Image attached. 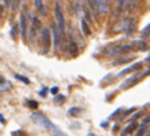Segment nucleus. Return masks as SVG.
Segmentation results:
<instances>
[{
  "mask_svg": "<svg viewBox=\"0 0 150 136\" xmlns=\"http://www.w3.org/2000/svg\"><path fill=\"white\" fill-rule=\"evenodd\" d=\"M54 15H55V25L58 26V31H59L61 36H63L66 29V20H65V15H63L62 5H61L59 1H57L54 5Z\"/></svg>",
  "mask_w": 150,
  "mask_h": 136,
  "instance_id": "f257e3e1",
  "label": "nucleus"
},
{
  "mask_svg": "<svg viewBox=\"0 0 150 136\" xmlns=\"http://www.w3.org/2000/svg\"><path fill=\"white\" fill-rule=\"evenodd\" d=\"M30 119L36 124H38L40 127H42V128H45V130H53L55 127L54 124L50 122V119H47L46 116L41 113H33L30 115Z\"/></svg>",
  "mask_w": 150,
  "mask_h": 136,
  "instance_id": "f03ea898",
  "label": "nucleus"
},
{
  "mask_svg": "<svg viewBox=\"0 0 150 136\" xmlns=\"http://www.w3.org/2000/svg\"><path fill=\"white\" fill-rule=\"evenodd\" d=\"M52 31H53V36H52L53 45H54V49L57 50V49H59L61 48V40H62V36H61L59 31H58V26L55 25V24H53Z\"/></svg>",
  "mask_w": 150,
  "mask_h": 136,
  "instance_id": "7ed1b4c3",
  "label": "nucleus"
},
{
  "mask_svg": "<svg viewBox=\"0 0 150 136\" xmlns=\"http://www.w3.org/2000/svg\"><path fill=\"white\" fill-rule=\"evenodd\" d=\"M50 38H52V36H50V31L47 28H44L42 29V48H44L45 53H46L50 48Z\"/></svg>",
  "mask_w": 150,
  "mask_h": 136,
  "instance_id": "20e7f679",
  "label": "nucleus"
},
{
  "mask_svg": "<svg viewBox=\"0 0 150 136\" xmlns=\"http://www.w3.org/2000/svg\"><path fill=\"white\" fill-rule=\"evenodd\" d=\"M95 1H96V7H98V12L100 15H107L109 11L108 0H95Z\"/></svg>",
  "mask_w": 150,
  "mask_h": 136,
  "instance_id": "39448f33",
  "label": "nucleus"
},
{
  "mask_svg": "<svg viewBox=\"0 0 150 136\" xmlns=\"http://www.w3.org/2000/svg\"><path fill=\"white\" fill-rule=\"evenodd\" d=\"M28 21H26V15L25 13H21L20 15V31H21V37L23 38H25L26 37V29H28Z\"/></svg>",
  "mask_w": 150,
  "mask_h": 136,
  "instance_id": "423d86ee",
  "label": "nucleus"
},
{
  "mask_svg": "<svg viewBox=\"0 0 150 136\" xmlns=\"http://www.w3.org/2000/svg\"><path fill=\"white\" fill-rule=\"evenodd\" d=\"M130 46H132V49H133V46H136L134 49H138V50H148V44L145 42V40H134V41L130 44Z\"/></svg>",
  "mask_w": 150,
  "mask_h": 136,
  "instance_id": "0eeeda50",
  "label": "nucleus"
},
{
  "mask_svg": "<svg viewBox=\"0 0 150 136\" xmlns=\"http://www.w3.org/2000/svg\"><path fill=\"white\" fill-rule=\"evenodd\" d=\"M33 3H34V8L40 12V15L46 16V7L44 4V0H33Z\"/></svg>",
  "mask_w": 150,
  "mask_h": 136,
  "instance_id": "6e6552de",
  "label": "nucleus"
},
{
  "mask_svg": "<svg viewBox=\"0 0 150 136\" xmlns=\"http://www.w3.org/2000/svg\"><path fill=\"white\" fill-rule=\"evenodd\" d=\"M142 66V62H136V63H133V65H130L129 68H127V69H124L122 71H120L119 74H117V77H122V75H125V74H128V73H130V71H134L137 68H141Z\"/></svg>",
  "mask_w": 150,
  "mask_h": 136,
  "instance_id": "1a4fd4ad",
  "label": "nucleus"
},
{
  "mask_svg": "<svg viewBox=\"0 0 150 136\" xmlns=\"http://www.w3.org/2000/svg\"><path fill=\"white\" fill-rule=\"evenodd\" d=\"M137 4H138V0H125V9L127 12H132L133 9L137 8Z\"/></svg>",
  "mask_w": 150,
  "mask_h": 136,
  "instance_id": "9d476101",
  "label": "nucleus"
},
{
  "mask_svg": "<svg viewBox=\"0 0 150 136\" xmlns=\"http://www.w3.org/2000/svg\"><path fill=\"white\" fill-rule=\"evenodd\" d=\"M121 53V46H111L108 49H104V54L105 56H116Z\"/></svg>",
  "mask_w": 150,
  "mask_h": 136,
  "instance_id": "9b49d317",
  "label": "nucleus"
},
{
  "mask_svg": "<svg viewBox=\"0 0 150 136\" xmlns=\"http://www.w3.org/2000/svg\"><path fill=\"white\" fill-rule=\"evenodd\" d=\"M134 60V57L133 56H129V57H120V60L117 58V60L113 61V65L117 66V65H122V63H128V62H132V61Z\"/></svg>",
  "mask_w": 150,
  "mask_h": 136,
  "instance_id": "f8f14e48",
  "label": "nucleus"
},
{
  "mask_svg": "<svg viewBox=\"0 0 150 136\" xmlns=\"http://www.w3.org/2000/svg\"><path fill=\"white\" fill-rule=\"evenodd\" d=\"M11 87H12V85H11V82H8L5 78H1L0 77V91H8V90H11Z\"/></svg>",
  "mask_w": 150,
  "mask_h": 136,
  "instance_id": "ddd939ff",
  "label": "nucleus"
},
{
  "mask_svg": "<svg viewBox=\"0 0 150 136\" xmlns=\"http://www.w3.org/2000/svg\"><path fill=\"white\" fill-rule=\"evenodd\" d=\"M136 127H137V123H134V122H132V123H130V124H128V126L125 127V128H124V131L121 132V135H120V136H128L129 134H132V132H133V130H134Z\"/></svg>",
  "mask_w": 150,
  "mask_h": 136,
  "instance_id": "4468645a",
  "label": "nucleus"
},
{
  "mask_svg": "<svg viewBox=\"0 0 150 136\" xmlns=\"http://www.w3.org/2000/svg\"><path fill=\"white\" fill-rule=\"evenodd\" d=\"M67 50H69V54L70 56H76L78 54V46L73 41L67 42Z\"/></svg>",
  "mask_w": 150,
  "mask_h": 136,
  "instance_id": "2eb2a0df",
  "label": "nucleus"
},
{
  "mask_svg": "<svg viewBox=\"0 0 150 136\" xmlns=\"http://www.w3.org/2000/svg\"><path fill=\"white\" fill-rule=\"evenodd\" d=\"M87 4H88V11H91V12L93 13V15H96L98 12V7H96V1L95 0H87Z\"/></svg>",
  "mask_w": 150,
  "mask_h": 136,
  "instance_id": "dca6fc26",
  "label": "nucleus"
},
{
  "mask_svg": "<svg viewBox=\"0 0 150 136\" xmlns=\"http://www.w3.org/2000/svg\"><path fill=\"white\" fill-rule=\"evenodd\" d=\"M82 32L84 36H90V33H91L90 28H88V23L86 20H82Z\"/></svg>",
  "mask_w": 150,
  "mask_h": 136,
  "instance_id": "f3484780",
  "label": "nucleus"
},
{
  "mask_svg": "<svg viewBox=\"0 0 150 136\" xmlns=\"http://www.w3.org/2000/svg\"><path fill=\"white\" fill-rule=\"evenodd\" d=\"M146 131H148V124H141V127L138 128L137 134H136L134 136H144L146 134Z\"/></svg>",
  "mask_w": 150,
  "mask_h": 136,
  "instance_id": "a211bd4d",
  "label": "nucleus"
},
{
  "mask_svg": "<svg viewBox=\"0 0 150 136\" xmlns=\"http://www.w3.org/2000/svg\"><path fill=\"white\" fill-rule=\"evenodd\" d=\"M20 4H21V0H11V5H9V7L12 8L13 12H16V11L18 9V7H20Z\"/></svg>",
  "mask_w": 150,
  "mask_h": 136,
  "instance_id": "6ab92c4d",
  "label": "nucleus"
},
{
  "mask_svg": "<svg viewBox=\"0 0 150 136\" xmlns=\"http://www.w3.org/2000/svg\"><path fill=\"white\" fill-rule=\"evenodd\" d=\"M82 113V110H80L79 107H71L70 110H69V115L71 116H75V115H79V114Z\"/></svg>",
  "mask_w": 150,
  "mask_h": 136,
  "instance_id": "aec40b11",
  "label": "nucleus"
},
{
  "mask_svg": "<svg viewBox=\"0 0 150 136\" xmlns=\"http://www.w3.org/2000/svg\"><path fill=\"white\" fill-rule=\"evenodd\" d=\"M15 78H16V79H18L20 82H24L25 85H29V83H30V81H29V79L26 78V77L20 75V74H15Z\"/></svg>",
  "mask_w": 150,
  "mask_h": 136,
  "instance_id": "412c9836",
  "label": "nucleus"
},
{
  "mask_svg": "<svg viewBox=\"0 0 150 136\" xmlns=\"http://www.w3.org/2000/svg\"><path fill=\"white\" fill-rule=\"evenodd\" d=\"M52 136H67L65 134V132H62L61 130H58L57 127H54V128L52 130Z\"/></svg>",
  "mask_w": 150,
  "mask_h": 136,
  "instance_id": "4be33fe9",
  "label": "nucleus"
},
{
  "mask_svg": "<svg viewBox=\"0 0 150 136\" xmlns=\"http://www.w3.org/2000/svg\"><path fill=\"white\" fill-rule=\"evenodd\" d=\"M26 105H28L29 107H32V108H37V107H38V103L34 102V100H30V99L26 100Z\"/></svg>",
  "mask_w": 150,
  "mask_h": 136,
  "instance_id": "5701e85b",
  "label": "nucleus"
},
{
  "mask_svg": "<svg viewBox=\"0 0 150 136\" xmlns=\"http://www.w3.org/2000/svg\"><path fill=\"white\" fill-rule=\"evenodd\" d=\"M141 115H142V111H138V113H136V114H134V115H133V116H132V118H130V119H129V120H132V122H133V120H134V119H137V118H138V116H141Z\"/></svg>",
  "mask_w": 150,
  "mask_h": 136,
  "instance_id": "b1692460",
  "label": "nucleus"
},
{
  "mask_svg": "<svg viewBox=\"0 0 150 136\" xmlns=\"http://www.w3.org/2000/svg\"><path fill=\"white\" fill-rule=\"evenodd\" d=\"M11 34H12V37H16V34H17V26L13 25L12 31H11Z\"/></svg>",
  "mask_w": 150,
  "mask_h": 136,
  "instance_id": "393cba45",
  "label": "nucleus"
},
{
  "mask_svg": "<svg viewBox=\"0 0 150 136\" xmlns=\"http://www.w3.org/2000/svg\"><path fill=\"white\" fill-rule=\"evenodd\" d=\"M149 120H150V116H149V115H146L145 118L142 119V124H149Z\"/></svg>",
  "mask_w": 150,
  "mask_h": 136,
  "instance_id": "a878e982",
  "label": "nucleus"
},
{
  "mask_svg": "<svg viewBox=\"0 0 150 136\" xmlns=\"http://www.w3.org/2000/svg\"><path fill=\"white\" fill-rule=\"evenodd\" d=\"M50 93H52V94H58V87L57 86H54V87H52V89H50Z\"/></svg>",
  "mask_w": 150,
  "mask_h": 136,
  "instance_id": "bb28decb",
  "label": "nucleus"
},
{
  "mask_svg": "<svg viewBox=\"0 0 150 136\" xmlns=\"http://www.w3.org/2000/svg\"><path fill=\"white\" fill-rule=\"evenodd\" d=\"M46 94H47V89L45 87V89H42V91H40V95L41 97H46Z\"/></svg>",
  "mask_w": 150,
  "mask_h": 136,
  "instance_id": "cd10ccee",
  "label": "nucleus"
},
{
  "mask_svg": "<svg viewBox=\"0 0 150 136\" xmlns=\"http://www.w3.org/2000/svg\"><path fill=\"white\" fill-rule=\"evenodd\" d=\"M11 136H24V135H23V132L21 131H15V132L11 134Z\"/></svg>",
  "mask_w": 150,
  "mask_h": 136,
  "instance_id": "c85d7f7f",
  "label": "nucleus"
},
{
  "mask_svg": "<svg viewBox=\"0 0 150 136\" xmlns=\"http://www.w3.org/2000/svg\"><path fill=\"white\" fill-rule=\"evenodd\" d=\"M3 3H4L5 7H9L11 5V0H3Z\"/></svg>",
  "mask_w": 150,
  "mask_h": 136,
  "instance_id": "c756f323",
  "label": "nucleus"
},
{
  "mask_svg": "<svg viewBox=\"0 0 150 136\" xmlns=\"http://www.w3.org/2000/svg\"><path fill=\"white\" fill-rule=\"evenodd\" d=\"M0 123H3V124L5 123V118H4V116H3V115H1V114H0Z\"/></svg>",
  "mask_w": 150,
  "mask_h": 136,
  "instance_id": "7c9ffc66",
  "label": "nucleus"
},
{
  "mask_svg": "<svg viewBox=\"0 0 150 136\" xmlns=\"http://www.w3.org/2000/svg\"><path fill=\"white\" fill-rule=\"evenodd\" d=\"M57 99L59 100V102H62V100L65 99V97H63V95H58V97H57Z\"/></svg>",
  "mask_w": 150,
  "mask_h": 136,
  "instance_id": "2f4dec72",
  "label": "nucleus"
},
{
  "mask_svg": "<svg viewBox=\"0 0 150 136\" xmlns=\"http://www.w3.org/2000/svg\"><path fill=\"white\" fill-rule=\"evenodd\" d=\"M1 12H3V8L0 7V16H1Z\"/></svg>",
  "mask_w": 150,
  "mask_h": 136,
  "instance_id": "473e14b6",
  "label": "nucleus"
},
{
  "mask_svg": "<svg viewBox=\"0 0 150 136\" xmlns=\"http://www.w3.org/2000/svg\"><path fill=\"white\" fill-rule=\"evenodd\" d=\"M88 136H93V135H92V134H90V135H88Z\"/></svg>",
  "mask_w": 150,
  "mask_h": 136,
  "instance_id": "72a5a7b5",
  "label": "nucleus"
},
{
  "mask_svg": "<svg viewBox=\"0 0 150 136\" xmlns=\"http://www.w3.org/2000/svg\"><path fill=\"white\" fill-rule=\"evenodd\" d=\"M145 136H150V135H149V134H146V135H145Z\"/></svg>",
  "mask_w": 150,
  "mask_h": 136,
  "instance_id": "f704fd0d",
  "label": "nucleus"
}]
</instances>
